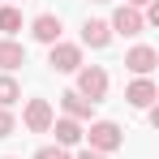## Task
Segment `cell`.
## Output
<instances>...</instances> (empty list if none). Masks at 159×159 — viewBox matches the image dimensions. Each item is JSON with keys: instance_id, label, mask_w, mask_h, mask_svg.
<instances>
[{"instance_id": "1", "label": "cell", "mask_w": 159, "mask_h": 159, "mask_svg": "<svg viewBox=\"0 0 159 159\" xmlns=\"http://www.w3.org/2000/svg\"><path fill=\"white\" fill-rule=\"evenodd\" d=\"M82 138H90V151H99V155H112V151L125 142V133H120L116 120H95L90 133H82Z\"/></svg>"}, {"instance_id": "2", "label": "cell", "mask_w": 159, "mask_h": 159, "mask_svg": "<svg viewBox=\"0 0 159 159\" xmlns=\"http://www.w3.org/2000/svg\"><path fill=\"white\" fill-rule=\"evenodd\" d=\"M78 95L90 99V103H99V99L107 95V73L99 69V65H82L78 69Z\"/></svg>"}, {"instance_id": "3", "label": "cell", "mask_w": 159, "mask_h": 159, "mask_svg": "<svg viewBox=\"0 0 159 159\" xmlns=\"http://www.w3.org/2000/svg\"><path fill=\"white\" fill-rule=\"evenodd\" d=\"M48 65H52L56 73H78V69H82V48H78V43H52Z\"/></svg>"}, {"instance_id": "4", "label": "cell", "mask_w": 159, "mask_h": 159, "mask_svg": "<svg viewBox=\"0 0 159 159\" xmlns=\"http://www.w3.org/2000/svg\"><path fill=\"white\" fill-rule=\"evenodd\" d=\"M22 120H26L30 133H48V129H52V120H56V112H52L48 99H30L26 112H22Z\"/></svg>"}, {"instance_id": "5", "label": "cell", "mask_w": 159, "mask_h": 159, "mask_svg": "<svg viewBox=\"0 0 159 159\" xmlns=\"http://www.w3.org/2000/svg\"><path fill=\"white\" fill-rule=\"evenodd\" d=\"M107 30H116V34H125V39H133V34H142V30H146V22H142V13H138V9H129V4H120V9L112 13V22H107Z\"/></svg>"}, {"instance_id": "6", "label": "cell", "mask_w": 159, "mask_h": 159, "mask_svg": "<svg viewBox=\"0 0 159 159\" xmlns=\"http://www.w3.org/2000/svg\"><path fill=\"white\" fill-rule=\"evenodd\" d=\"M155 60H159V52H155V48L138 43V48H129V52H125V69H129V73H138V78H151Z\"/></svg>"}, {"instance_id": "7", "label": "cell", "mask_w": 159, "mask_h": 159, "mask_svg": "<svg viewBox=\"0 0 159 159\" xmlns=\"http://www.w3.org/2000/svg\"><path fill=\"white\" fill-rule=\"evenodd\" d=\"M155 95H159V90H155L151 78H133L129 86H125V103H129V107H151Z\"/></svg>"}, {"instance_id": "8", "label": "cell", "mask_w": 159, "mask_h": 159, "mask_svg": "<svg viewBox=\"0 0 159 159\" xmlns=\"http://www.w3.org/2000/svg\"><path fill=\"white\" fill-rule=\"evenodd\" d=\"M60 17H56V13H39V17H34V26H30V34H34V39H39V43H48V48H52V43H60Z\"/></svg>"}, {"instance_id": "9", "label": "cell", "mask_w": 159, "mask_h": 159, "mask_svg": "<svg viewBox=\"0 0 159 159\" xmlns=\"http://www.w3.org/2000/svg\"><path fill=\"white\" fill-rule=\"evenodd\" d=\"M82 43L86 48H107L112 43V30H107V22H99V17H86V26H82Z\"/></svg>"}, {"instance_id": "10", "label": "cell", "mask_w": 159, "mask_h": 159, "mask_svg": "<svg viewBox=\"0 0 159 159\" xmlns=\"http://www.w3.org/2000/svg\"><path fill=\"white\" fill-rule=\"evenodd\" d=\"M22 65H26V48L17 39H0V69L9 73V69H22Z\"/></svg>"}, {"instance_id": "11", "label": "cell", "mask_w": 159, "mask_h": 159, "mask_svg": "<svg viewBox=\"0 0 159 159\" xmlns=\"http://www.w3.org/2000/svg\"><path fill=\"white\" fill-rule=\"evenodd\" d=\"M60 103H65V112H69V120H90V112H95V103H90V99H82L78 90H65V95H60Z\"/></svg>"}, {"instance_id": "12", "label": "cell", "mask_w": 159, "mask_h": 159, "mask_svg": "<svg viewBox=\"0 0 159 159\" xmlns=\"http://www.w3.org/2000/svg\"><path fill=\"white\" fill-rule=\"evenodd\" d=\"M52 133H56V146H65V151L82 142V125L69 120V116H65V120H52Z\"/></svg>"}, {"instance_id": "13", "label": "cell", "mask_w": 159, "mask_h": 159, "mask_svg": "<svg viewBox=\"0 0 159 159\" xmlns=\"http://www.w3.org/2000/svg\"><path fill=\"white\" fill-rule=\"evenodd\" d=\"M0 30L13 39V34L22 30V9H13V4H0Z\"/></svg>"}, {"instance_id": "14", "label": "cell", "mask_w": 159, "mask_h": 159, "mask_svg": "<svg viewBox=\"0 0 159 159\" xmlns=\"http://www.w3.org/2000/svg\"><path fill=\"white\" fill-rule=\"evenodd\" d=\"M17 99H22V86H17V82L4 73V78H0V107H13Z\"/></svg>"}, {"instance_id": "15", "label": "cell", "mask_w": 159, "mask_h": 159, "mask_svg": "<svg viewBox=\"0 0 159 159\" xmlns=\"http://www.w3.org/2000/svg\"><path fill=\"white\" fill-rule=\"evenodd\" d=\"M13 129H17V120H13V112H9V107H0V138H9Z\"/></svg>"}, {"instance_id": "16", "label": "cell", "mask_w": 159, "mask_h": 159, "mask_svg": "<svg viewBox=\"0 0 159 159\" xmlns=\"http://www.w3.org/2000/svg\"><path fill=\"white\" fill-rule=\"evenodd\" d=\"M34 159H69L65 146H43V151H34Z\"/></svg>"}, {"instance_id": "17", "label": "cell", "mask_w": 159, "mask_h": 159, "mask_svg": "<svg viewBox=\"0 0 159 159\" xmlns=\"http://www.w3.org/2000/svg\"><path fill=\"white\" fill-rule=\"evenodd\" d=\"M78 159H107V155H99V151H90V146H86V151H82Z\"/></svg>"}, {"instance_id": "18", "label": "cell", "mask_w": 159, "mask_h": 159, "mask_svg": "<svg viewBox=\"0 0 159 159\" xmlns=\"http://www.w3.org/2000/svg\"><path fill=\"white\" fill-rule=\"evenodd\" d=\"M125 4H129V9H146L151 0H125Z\"/></svg>"}, {"instance_id": "19", "label": "cell", "mask_w": 159, "mask_h": 159, "mask_svg": "<svg viewBox=\"0 0 159 159\" xmlns=\"http://www.w3.org/2000/svg\"><path fill=\"white\" fill-rule=\"evenodd\" d=\"M99 4H107V0H99Z\"/></svg>"}, {"instance_id": "20", "label": "cell", "mask_w": 159, "mask_h": 159, "mask_svg": "<svg viewBox=\"0 0 159 159\" xmlns=\"http://www.w3.org/2000/svg\"><path fill=\"white\" fill-rule=\"evenodd\" d=\"M4 159H13V155H4Z\"/></svg>"}]
</instances>
